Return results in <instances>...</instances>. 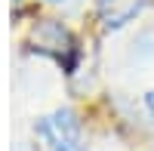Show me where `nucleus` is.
Here are the masks:
<instances>
[{
  "label": "nucleus",
  "instance_id": "nucleus-2",
  "mask_svg": "<svg viewBox=\"0 0 154 151\" xmlns=\"http://www.w3.org/2000/svg\"><path fill=\"white\" fill-rule=\"evenodd\" d=\"M37 136L49 145V151H80V123L68 108L37 120Z\"/></svg>",
  "mask_w": 154,
  "mask_h": 151
},
{
  "label": "nucleus",
  "instance_id": "nucleus-4",
  "mask_svg": "<svg viewBox=\"0 0 154 151\" xmlns=\"http://www.w3.org/2000/svg\"><path fill=\"white\" fill-rule=\"evenodd\" d=\"M145 105H148V111H151V114H154V90L145 96Z\"/></svg>",
  "mask_w": 154,
  "mask_h": 151
},
{
  "label": "nucleus",
  "instance_id": "nucleus-1",
  "mask_svg": "<svg viewBox=\"0 0 154 151\" xmlns=\"http://www.w3.org/2000/svg\"><path fill=\"white\" fill-rule=\"evenodd\" d=\"M31 43H34V49H37V53H46V56L59 59L68 71L74 68L77 43H74L71 31H68L62 22H56V19H43V22L31 31Z\"/></svg>",
  "mask_w": 154,
  "mask_h": 151
},
{
  "label": "nucleus",
  "instance_id": "nucleus-3",
  "mask_svg": "<svg viewBox=\"0 0 154 151\" xmlns=\"http://www.w3.org/2000/svg\"><path fill=\"white\" fill-rule=\"evenodd\" d=\"M145 3L148 0H99L96 3V16H99V22L105 25L108 31L111 28H123L133 16L142 12Z\"/></svg>",
  "mask_w": 154,
  "mask_h": 151
}]
</instances>
